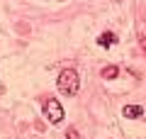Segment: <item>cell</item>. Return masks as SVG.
I'll list each match as a JSON object with an SVG mask.
<instances>
[{"mask_svg":"<svg viewBox=\"0 0 146 139\" xmlns=\"http://www.w3.org/2000/svg\"><path fill=\"white\" fill-rule=\"evenodd\" d=\"M56 88H58V93L66 95V98H73V95L80 90V76H78V71H76V68H63V71L58 73Z\"/></svg>","mask_w":146,"mask_h":139,"instance_id":"6da1fadb","label":"cell"},{"mask_svg":"<svg viewBox=\"0 0 146 139\" xmlns=\"http://www.w3.org/2000/svg\"><path fill=\"white\" fill-rule=\"evenodd\" d=\"M44 115H46V120L51 124H61V120H63V105L58 103L56 98H46V100H44Z\"/></svg>","mask_w":146,"mask_h":139,"instance_id":"7a4b0ae2","label":"cell"},{"mask_svg":"<svg viewBox=\"0 0 146 139\" xmlns=\"http://www.w3.org/2000/svg\"><path fill=\"white\" fill-rule=\"evenodd\" d=\"M122 115H124L127 120H136V117H141V115H144V108H141V105H124Z\"/></svg>","mask_w":146,"mask_h":139,"instance_id":"3957f363","label":"cell"},{"mask_svg":"<svg viewBox=\"0 0 146 139\" xmlns=\"http://www.w3.org/2000/svg\"><path fill=\"white\" fill-rule=\"evenodd\" d=\"M98 41H100V46L110 49V46L117 41V34H115V32H105V34H100V39H98Z\"/></svg>","mask_w":146,"mask_h":139,"instance_id":"277c9868","label":"cell"},{"mask_svg":"<svg viewBox=\"0 0 146 139\" xmlns=\"http://www.w3.org/2000/svg\"><path fill=\"white\" fill-rule=\"evenodd\" d=\"M117 76H119V68H117V66H107V68H102V78H105V81H115Z\"/></svg>","mask_w":146,"mask_h":139,"instance_id":"5b68a950","label":"cell"},{"mask_svg":"<svg viewBox=\"0 0 146 139\" xmlns=\"http://www.w3.org/2000/svg\"><path fill=\"white\" fill-rule=\"evenodd\" d=\"M66 139H80V134L76 132V129H68V132H66Z\"/></svg>","mask_w":146,"mask_h":139,"instance_id":"8992f818","label":"cell"},{"mask_svg":"<svg viewBox=\"0 0 146 139\" xmlns=\"http://www.w3.org/2000/svg\"><path fill=\"white\" fill-rule=\"evenodd\" d=\"M139 41H141V46H144V51H146V39H144V37H141Z\"/></svg>","mask_w":146,"mask_h":139,"instance_id":"52a82bcc","label":"cell"}]
</instances>
